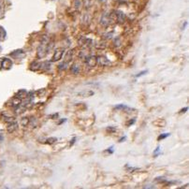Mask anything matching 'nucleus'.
<instances>
[{
	"instance_id": "f257e3e1",
	"label": "nucleus",
	"mask_w": 189,
	"mask_h": 189,
	"mask_svg": "<svg viewBox=\"0 0 189 189\" xmlns=\"http://www.w3.org/2000/svg\"><path fill=\"white\" fill-rule=\"evenodd\" d=\"M49 43H50V38L47 35H44L42 37L40 43L38 47V58H43L44 56L47 54V52L49 50Z\"/></svg>"
},
{
	"instance_id": "f03ea898",
	"label": "nucleus",
	"mask_w": 189,
	"mask_h": 189,
	"mask_svg": "<svg viewBox=\"0 0 189 189\" xmlns=\"http://www.w3.org/2000/svg\"><path fill=\"white\" fill-rule=\"evenodd\" d=\"M85 64L88 67H91V69H94V67H97L98 65V56L96 55H90L85 57Z\"/></svg>"
},
{
	"instance_id": "7ed1b4c3",
	"label": "nucleus",
	"mask_w": 189,
	"mask_h": 189,
	"mask_svg": "<svg viewBox=\"0 0 189 189\" xmlns=\"http://www.w3.org/2000/svg\"><path fill=\"white\" fill-rule=\"evenodd\" d=\"M64 53H65L64 49L55 50V52H53V55H52V57L51 59V62H58L59 60H61V58L63 57Z\"/></svg>"
},
{
	"instance_id": "20e7f679",
	"label": "nucleus",
	"mask_w": 189,
	"mask_h": 189,
	"mask_svg": "<svg viewBox=\"0 0 189 189\" xmlns=\"http://www.w3.org/2000/svg\"><path fill=\"white\" fill-rule=\"evenodd\" d=\"M13 66V62L11 61V59L7 58V57H3L1 58V69H10Z\"/></svg>"
},
{
	"instance_id": "39448f33",
	"label": "nucleus",
	"mask_w": 189,
	"mask_h": 189,
	"mask_svg": "<svg viewBox=\"0 0 189 189\" xmlns=\"http://www.w3.org/2000/svg\"><path fill=\"white\" fill-rule=\"evenodd\" d=\"M9 55L13 58L22 59V58L24 57V56H26V52H24V51L23 49H18V50H15V51H13L12 52H10Z\"/></svg>"
},
{
	"instance_id": "423d86ee",
	"label": "nucleus",
	"mask_w": 189,
	"mask_h": 189,
	"mask_svg": "<svg viewBox=\"0 0 189 189\" xmlns=\"http://www.w3.org/2000/svg\"><path fill=\"white\" fill-rule=\"evenodd\" d=\"M98 64H99L101 67H108L112 64V62H110L106 56L100 55V56H98Z\"/></svg>"
},
{
	"instance_id": "0eeeda50",
	"label": "nucleus",
	"mask_w": 189,
	"mask_h": 189,
	"mask_svg": "<svg viewBox=\"0 0 189 189\" xmlns=\"http://www.w3.org/2000/svg\"><path fill=\"white\" fill-rule=\"evenodd\" d=\"M110 24V20L109 17V13H103L100 18V24L104 27L109 26Z\"/></svg>"
},
{
	"instance_id": "6e6552de",
	"label": "nucleus",
	"mask_w": 189,
	"mask_h": 189,
	"mask_svg": "<svg viewBox=\"0 0 189 189\" xmlns=\"http://www.w3.org/2000/svg\"><path fill=\"white\" fill-rule=\"evenodd\" d=\"M21 104H22V99H21L20 98L16 97V96L14 98H12L11 100L9 101V105L14 109H18L21 106Z\"/></svg>"
},
{
	"instance_id": "1a4fd4ad",
	"label": "nucleus",
	"mask_w": 189,
	"mask_h": 189,
	"mask_svg": "<svg viewBox=\"0 0 189 189\" xmlns=\"http://www.w3.org/2000/svg\"><path fill=\"white\" fill-rule=\"evenodd\" d=\"M18 129V124L15 121H11V122L8 123V126H7V130H8L9 133H13L14 131H16Z\"/></svg>"
},
{
	"instance_id": "9d476101",
	"label": "nucleus",
	"mask_w": 189,
	"mask_h": 189,
	"mask_svg": "<svg viewBox=\"0 0 189 189\" xmlns=\"http://www.w3.org/2000/svg\"><path fill=\"white\" fill-rule=\"evenodd\" d=\"M92 40H90V38H81V40H79V44L81 46H83V48L85 47H90V46L92 45Z\"/></svg>"
},
{
	"instance_id": "9b49d317",
	"label": "nucleus",
	"mask_w": 189,
	"mask_h": 189,
	"mask_svg": "<svg viewBox=\"0 0 189 189\" xmlns=\"http://www.w3.org/2000/svg\"><path fill=\"white\" fill-rule=\"evenodd\" d=\"M94 95H95L94 91H91V90H83V91L78 93V96H79V97H81V98H89V97H92V96H94Z\"/></svg>"
},
{
	"instance_id": "f8f14e48",
	"label": "nucleus",
	"mask_w": 189,
	"mask_h": 189,
	"mask_svg": "<svg viewBox=\"0 0 189 189\" xmlns=\"http://www.w3.org/2000/svg\"><path fill=\"white\" fill-rule=\"evenodd\" d=\"M116 15H117V18H116V22H118L120 24H123L124 23V21H126V15L122 12V11H119V10H116Z\"/></svg>"
},
{
	"instance_id": "ddd939ff",
	"label": "nucleus",
	"mask_w": 189,
	"mask_h": 189,
	"mask_svg": "<svg viewBox=\"0 0 189 189\" xmlns=\"http://www.w3.org/2000/svg\"><path fill=\"white\" fill-rule=\"evenodd\" d=\"M41 69V63L38 61H34L30 64V69L32 71H38Z\"/></svg>"
},
{
	"instance_id": "4468645a",
	"label": "nucleus",
	"mask_w": 189,
	"mask_h": 189,
	"mask_svg": "<svg viewBox=\"0 0 189 189\" xmlns=\"http://www.w3.org/2000/svg\"><path fill=\"white\" fill-rule=\"evenodd\" d=\"M80 67L79 65H77V64H73L72 66L70 67V72L72 74H79L80 73Z\"/></svg>"
},
{
	"instance_id": "2eb2a0df",
	"label": "nucleus",
	"mask_w": 189,
	"mask_h": 189,
	"mask_svg": "<svg viewBox=\"0 0 189 189\" xmlns=\"http://www.w3.org/2000/svg\"><path fill=\"white\" fill-rule=\"evenodd\" d=\"M72 57H73V51H72V50H70V51H69V52H67L66 57H65V60H64V61L69 63L71 60H72Z\"/></svg>"
},
{
	"instance_id": "dca6fc26",
	"label": "nucleus",
	"mask_w": 189,
	"mask_h": 189,
	"mask_svg": "<svg viewBox=\"0 0 189 189\" xmlns=\"http://www.w3.org/2000/svg\"><path fill=\"white\" fill-rule=\"evenodd\" d=\"M7 37V32L5 28L0 26V40H4Z\"/></svg>"
},
{
	"instance_id": "f3484780",
	"label": "nucleus",
	"mask_w": 189,
	"mask_h": 189,
	"mask_svg": "<svg viewBox=\"0 0 189 189\" xmlns=\"http://www.w3.org/2000/svg\"><path fill=\"white\" fill-rule=\"evenodd\" d=\"M92 0H83V7L85 9H89L91 8Z\"/></svg>"
},
{
	"instance_id": "a211bd4d",
	"label": "nucleus",
	"mask_w": 189,
	"mask_h": 189,
	"mask_svg": "<svg viewBox=\"0 0 189 189\" xmlns=\"http://www.w3.org/2000/svg\"><path fill=\"white\" fill-rule=\"evenodd\" d=\"M67 67H69V63L66 62V61H63L60 65H58V69L60 70H65L67 69Z\"/></svg>"
},
{
	"instance_id": "6ab92c4d",
	"label": "nucleus",
	"mask_w": 189,
	"mask_h": 189,
	"mask_svg": "<svg viewBox=\"0 0 189 189\" xmlns=\"http://www.w3.org/2000/svg\"><path fill=\"white\" fill-rule=\"evenodd\" d=\"M127 109V107L126 105H116L114 106V110H126Z\"/></svg>"
},
{
	"instance_id": "aec40b11",
	"label": "nucleus",
	"mask_w": 189,
	"mask_h": 189,
	"mask_svg": "<svg viewBox=\"0 0 189 189\" xmlns=\"http://www.w3.org/2000/svg\"><path fill=\"white\" fill-rule=\"evenodd\" d=\"M169 136H170L169 133H167V134H161V135H160V136L157 138V141H162V140H164V139H166V138L169 137Z\"/></svg>"
},
{
	"instance_id": "412c9836",
	"label": "nucleus",
	"mask_w": 189,
	"mask_h": 189,
	"mask_svg": "<svg viewBox=\"0 0 189 189\" xmlns=\"http://www.w3.org/2000/svg\"><path fill=\"white\" fill-rule=\"evenodd\" d=\"M29 122H30V120L28 119L27 117H26V118H24V119L22 120V124H23V126H28Z\"/></svg>"
},
{
	"instance_id": "4be33fe9",
	"label": "nucleus",
	"mask_w": 189,
	"mask_h": 189,
	"mask_svg": "<svg viewBox=\"0 0 189 189\" xmlns=\"http://www.w3.org/2000/svg\"><path fill=\"white\" fill-rule=\"evenodd\" d=\"M73 6L75 7V8L79 9V8H80V6H81V2L79 1V0H74V2H73Z\"/></svg>"
},
{
	"instance_id": "5701e85b",
	"label": "nucleus",
	"mask_w": 189,
	"mask_h": 189,
	"mask_svg": "<svg viewBox=\"0 0 189 189\" xmlns=\"http://www.w3.org/2000/svg\"><path fill=\"white\" fill-rule=\"evenodd\" d=\"M56 141V138H51V139H49V140H47V141H46V143H49V144H52V143H53V142H55Z\"/></svg>"
},
{
	"instance_id": "b1692460",
	"label": "nucleus",
	"mask_w": 189,
	"mask_h": 189,
	"mask_svg": "<svg viewBox=\"0 0 189 189\" xmlns=\"http://www.w3.org/2000/svg\"><path fill=\"white\" fill-rule=\"evenodd\" d=\"M160 154V147H157L155 149V151L154 152V156H157V155Z\"/></svg>"
},
{
	"instance_id": "393cba45",
	"label": "nucleus",
	"mask_w": 189,
	"mask_h": 189,
	"mask_svg": "<svg viewBox=\"0 0 189 189\" xmlns=\"http://www.w3.org/2000/svg\"><path fill=\"white\" fill-rule=\"evenodd\" d=\"M148 72V70H144V71H141V72H140V74H138V75H136V77L137 78H139V77H141V76H142V75H144V74H146Z\"/></svg>"
},
{
	"instance_id": "a878e982",
	"label": "nucleus",
	"mask_w": 189,
	"mask_h": 189,
	"mask_svg": "<svg viewBox=\"0 0 189 189\" xmlns=\"http://www.w3.org/2000/svg\"><path fill=\"white\" fill-rule=\"evenodd\" d=\"M135 121H136V119H133V120H131L130 122H128V123H127V126H131V124H133L135 123Z\"/></svg>"
},
{
	"instance_id": "bb28decb",
	"label": "nucleus",
	"mask_w": 189,
	"mask_h": 189,
	"mask_svg": "<svg viewBox=\"0 0 189 189\" xmlns=\"http://www.w3.org/2000/svg\"><path fill=\"white\" fill-rule=\"evenodd\" d=\"M3 140H4V137H3V135L0 133V143H1V142L3 141Z\"/></svg>"
},
{
	"instance_id": "cd10ccee",
	"label": "nucleus",
	"mask_w": 189,
	"mask_h": 189,
	"mask_svg": "<svg viewBox=\"0 0 189 189\" xmlns=\"http://www.w3.org/2000/svg\"><path fill=\"white\" fill-rule=\"evenodd\" d=\"M107 152H109L110 154H112V153H113V151H112V147H110V149H109V150H108V151H107Z\"/></svg>"
},
{
	"instance_id": "c85d7f7f",
	"label": "nucleus",
	"mask_w": 189,
	"mask_h": 189,
	"mask_svg": "<svg viewBox=\"0 0 189 189\" xmlns=\"http://www.w3.org/2000/svg\"><path fill=\"white\" fill-rule=\"evenodd\" d=\"M187 110H188V108H184V109H183V110H182L180 112H186Z\"/></svg>"
},
{
	"instance_id": "c756f323",
	"label": "nucleus",
	"mask_w": 189,
	"mask_h": 189,
	"mask_svg": "<svg viewBox=\"0 0 189 189\" xmlns=\"http://www.w3.org/2000/svg\"><path fill=\"white\" fill-rule=\"evenodd\" d=\"M0 69H1V58H0Z\"/></svg>"
},
{
	"instance_id": "7c9ffc66",
	"label": "nucleus",
	"mask_w": 189,
	"mask_h": 189,
	"mask_svg": "<svg viewBox=\"0 0 189 189\" xmlns=\"http://www.w3.org/2000/svg\"><path fill=\"white\" fill-rule=\"evenodd\" d=\"M0 14H1V6H0Z\"/></svg>"
},
{
	"instance_id": "2f4dec72",
	"label": "nucleus",
	"mask_w": 189,
	"mask_h": 189,
	"mask_svg": "<svg viewBox=\"0 0 189 189\" xmlns=\"http://www.w3.org/2000/svg\"><path fill=\"white\" fill-rule=\"evenodd\" d=\"M1 50H2V48H1V47H0V52H1Z\"/></svg>"
}]
</instances>
